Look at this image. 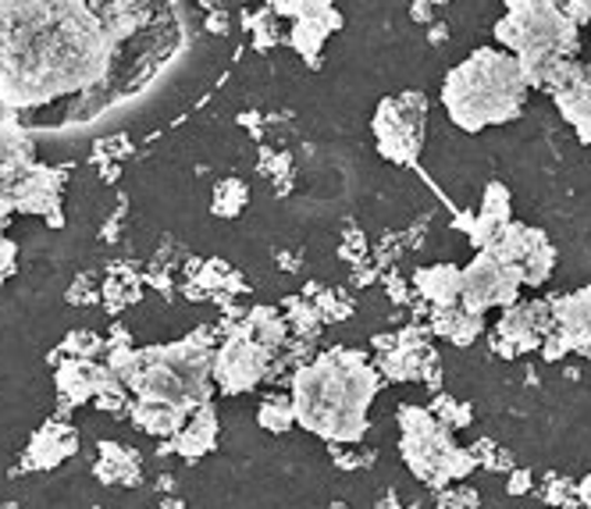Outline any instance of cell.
I'll return each instance as SVG.
<instances>
[{"label":"cell","instance_id":"cell-30","mask_svg":"<svg viewBox=\"0 0 591 509\" xmlns=\"http://www.w3.org/2000/svg\"><path fill=\"white\" fill-rule=\"evenodd\" d=\"M588 29H591V25H588Z\"/></svg>","mask_w":591,"mask_h":509},{"label":"cell","instance_id":"cell-25","mask_svg":"<svg viewBox=\"0 0 591 509\" xmlns=\"http://www.w3.org/2000/svg\"><path fill=\"white\" fill-rule=\"evenodd\" d=\"M559 8H563L567 22H570L573 29H578V33H581L584 25H591V0H581V4H578V0H573V4H559Z\"/></svg>","mask_w":591,"mask_h":509},{"label":"cell","instance_id":"cell-1","mask_svg":"<svg viewBox=\"0 0 591 509\" xmlns=\"http://www.w3.org/2000/svg\"><path fill=\"white\" fill-rule=\"evenodd\" d=\"M118 46L93 4H0V107L29 110L104 86Z\"/></svg>","mask_w":591,"mask_h":509},{"label":"cell","instance_id":"cell-11","mask_svg":"<svg viewBox=\"0 0 591 509\" xmlns=\"http://www.w3.org/2000/svg\"><path fill=\"white\" fill-rule=\"evenodd\" d=\"M552 104L559 107V115H563L578 136L591 147V65L588 61H570L563 78H559V86L549 93Z\"/></svg>","mask_w":591,"mask_h":509},{"label":"cell","instance_id":"cell-2","mask_svg":"<svg viewBox=\"0 0 591 509\" xmlns=\"http://www.w3.org/2000/svg\"><path fill=\"white\" fill-rule=\"evenodd\" d=\"M381 374L360 349L335 346L293 374L296 424L328 442H360Z\"/></svg>","mask_w":591,"mask_h":509},{"label":"cell","instance_id":"cell-7","mask_svg":"<svg viewBox=\"0 0 591 509\" xmlns=\"http://www.w3.org/2000/svg\"><path fill=\"white\" fill-rule=\"evenodd\" d=\"M520 285L524 275L517 267L495 261L492 253H474V261L460 275V304L474 314H485L492 307H514Z\"/></svg>","mask_w":591,"mask_h":509},{"label":"cell","instance_id":"cell-5","mask_svg":"<svg viewBox=\"0 0 591 509\" xmlns=\"http://www.w3.org/2000/svg\"><path fill=\"white\" fill-rule=\"evenodd\" d=\"M495 40L506 54H559L567 61L581 57V33L567 22L559 4L541 0H514L503 8V19L495 22Z\"/></svg>","mask_w":591,"mask_h":509},{"label":"cell","instance_id":"cell-26","mask_svg":"<svg viewBox=\"0 0 591 509\" xmlns=\"http://www.w3.org/2000/svg\"><path fill=\"white\" fill-rule=\"evenodd\" d=\"M14 253H19V250H14L11 238L0 235V282H4L14 272Z\"/></svg>","mask_w":591,"mask_h":509},{"label":"cell","instance_id":"cell-4","mask_svg":"<svg viewBox=\"0 0 591 509\" xmlns=\"http://www.w3.org/2000/svg\"><path fill=\"white\" fill-rule=\"evenodd\" d=\"M399 453L410 474L428 488H445L450 481L467 477L477 464L467 449L453 442L445 427L428 406H399Z\"/></svg>","mask_w":591,"mask_h":509},{"label":"cell","instance_id":"cell-8","mask_svg":"<svg viewBox=\"0 0 591 509\" xmlns=\"http://www.w3.org/2000/svg\"><path fill=\"white\" fill-rule=\"evenodd\" d=\"M275 353H267L264 346L250 342L243 336H229L214 349L211 360V381L218 392L239 395V392H253L267 378V368Z\"/></svg>","mask_w":591,"mask_h":509},{"label":"cell","instance_id":"cell-6","mask_svg":"<svg viewBox=\"0 0 591 509\" xmlns=\"http://www.w3.org/2000/svg\"><path fill=\"white\" fill-rule=\"evenodd\" d=\"M424 125H428V97L421 89L386 97L374 107L371 118L378 153L399 168H413L424 147Z\"/></svg>","mask_w":591,"mask_h":509},{"label":"cell","instance_id":"cell-15","mask_svg":"<svg viewBox=\"0 0 591 509\" xmlns=\"http://www.w3.org/2000/svg\"><path fill=\"white\" fill-rule=\"evenodd\" d=\"M431 336H439L453 346H471L474 339L485 336V314H474L463 304L453 307H431V321H428Z\"/></svg>","mask_w":591,"mask_h":509},{"label":"cell","instance_id":"cell-3","mask_svg":"<svg viewBox=\"0 0 591 509\" xmlns=\"http://www.w3.org/2000/svg\"><path fill=\"white\" fill-rule=\"evenodd\" d=\"M527 93L531 89L524 86L520 61L495 46H482L445 75L442 107L456 129L485 132L492 125L520 118Z\"/></svg>","mask_w":591,"mask_h":509},{"label":"cell","instance_id":"cell-14","mask_svg":"<svg viewBox=\"0 0 591 509\" xmlns=\"http://www.w3.org/2000/svg\"><path fill=\"white\" fill-rule=\"evenodd\" d=\"M75 445H78L75 427L57 424V421L43 424L25 449V467L29 470H51V467L61 464V459H68L75 453Z\"/></svg>","mask_w":591,"mask_h":509},{"label":"cell","instance_id":"cell-12","mask_svg":"<svg viewBox=\"0 0 591 509\" xmlns=\"http://www.w3.org/2000/svg\"><path fill=\"white\" fill-rule=\"evenodd\" d=\"M549 307H552V331L567 342L570 353H588L591 349V285L549 299Z\"/></svg>","mask_w":591,"mask_h":509},{"label":"cell","instance_id":"cell-24","mask_svg":"<svg viewBox=\"0 0 591 509\" xmlns=\"http://www.w3.org/2000/svg\"><path fill=\"white\" fill-rule=\"evenodd\" d=\"M474 506H477L474 488H450L439 496V509H474Z\"/></svg>","mask_w":591,"mask_h":509},{"label":"cell","instance_id":"cell-22","mask_svg":"<svg viewBox=\"0 0 591 509\" xmlns=\"http://www.w3.org/2000/svg\"><path fill=\"white\" fill-rule=\"evenodd\" d=\"M428 410L435 413V417H439L445 427H467L471 417H474L467 403H456V400H450V395H445V392H439V395H435V403H431Z\"/></svg>","mask_w":591,"mask_h":509},{"label":"cell","instance_id":"cell-27","mask_svg":"<svg viewBox=\"0 0 591 509\" xmlns=\"http://www.w3.org/2000/svg\"><path fill=\"white\" fill-rule=\"evenodd\" d=\"M527 488H531V470H514V474H509V485H506L509 496H520V491H527Z\"/></svg>","mask_w":591,"mask_h":509},{"label":"cell","instance_id":"cell-10","mask_svg":"<svg viewBox=\"0 0 591 509\" xmlns=\"http://www.w3.org/2000/svg\"><path fill=\"white\" fill-rule=\"evenodd\" d=\"M65 179H68V171L36 165L19 185H14L11 211L40 214L51 221V229H61V185H65Z\"/></svg>","mask_w":591,"mask_h":509},{"label":"cell","instance_id":"cell-28","mask_svg":"<svg viewBox=\"0 0 591 509\" xmlns=\"http://www.w3.org/2000/svg\"><path fill=\"white\" fill-rule=\"evenodd\" d=\"M573 491H578V502L591 509V477H584V481H581L578 488H573Z\"/></svg>","mask_w":591,"mask_h":509},{"label":"cell","instance_id":"cell-16","mask_svg":"<svg viewBox=\"0 0 591 509\" xmlns=\"http://www.w3.org/2000/svg\"><path fill=\"white\" fill-rule=\"evenodd\" d=\"M129 417L139 432H147L154 438H175L186 427L189 413L175 403H165V400H133Z\"/></svg>","mask_w":591,"mask_h":509},{"label":"cell","instance_id":"cell-29","mask_svg":"<svg viewBox=\"0 0 591 509\" xmlns=\"http://www.w3.org/2000/svg\"><path fill=\"white\" fill-rule=\"evenodd\" d=\"M584 357H588V360H591V349H588V353H584Z\"/></svg>","mask_w":591,"mask_h":509},{"label":"cell","instance_id":"cell-20","mask_svg":"<svg viewBox=\"0 0 591 509\" xmlns=\"http://www.w3.org/2000/svg\"><path fill=\"white\" fill-rule=\"evenodd\" d=\"M257 421L264 432H289V427L296 424V413H293V395H282V392H271L267 400L261 403V413H257Z\"/></svg>","mask_w":591,"mask_h":509},{"label":"cell","instance_id":"cell-13","mask_svg":"<svg viewBox=\"0 0 591 509\" xmlns=\"http://www.w3.org/2000/svg\"><path fill=\"white\" fill-rule=\"evenodd\" d=\"M110 378H115V374L107 371V363H93V360H78V357H68L54 374L61 400H65L68 406L97 400V392L107 385Z\"/></svg>","mask_w":591,"mask_h":509},{"label":"cell","instance_id":"cell-21","mask_svg":"<svg viewBox=\"0 0 591 509\" xmlns=\"http://www.w3.org/2000/svg\"><path fill=\"white\" fill-rule=\"evenodd\" d=\"M246 197H250L246 182H239V179H225V182H218V189H214L211 211H214L218 218H235V214L246 206Z\"/></svg>","mask_w":591,"mask_h":509},{"label":"cell","instance_id":"cell-17","mask_svg":"<svg viewBox=\"0 0 591 509\" xmlns=\"http://www.w3.org/2000/svg\"><path fill=\"white\" fill-rule=\"evenodd\" d=\"M214 445H218V413H214L211 403H207L197 413H189L186 427L175 435L171 445H165V453H179L186 459H197L203 453H211Z\"/></svg>","mask_w":591,"mask_h":509},{"label":"cell","instance_id":"cell-23","mask_svg":"<svg viewBox=\"0 0 591 509\" xmlns=\"http://www.w3.org/2000/svg\"><path fill=\"white\" fill-rule=\"evenodd\" d=\"M104 346H107V339H101L97 331H72L65 346H61V353L78 357V360H93L97 353H104Z\"/></svg>","mask_w":591,"mask_h":509},{"label":"cell","instance_id":"cell-19","mask_svg":"<svg viewBox=\"0 0 591 509\" xmlns=\"http://www.w3.org/2000/svg\"><path fill=\"white\" fill-rule=\"evenodd\" d=\"M97 477L104 485H139V456L133 449H122L115 442L101 445V459H97Z\"/></svg>","mask_w":591,"mask_h":509},{"label":"cell","instance_id":"cell-9","mask_svg":"<svg viewBox=\"0 0 591 509\" xmlns=\"http://www.w3.org/2000/svg\"><path fill=\"white\" fill-rule=\"evenodd\" d=\"M271 14H289L293 19L289 40L310 68L321 65L325 40L342 25V14L335 11V4H271Z\"/></svg>","mask_w":591,"mask_h":509},{"label":"cell","instance_id":"cell-18","mask_svg":"<svg viewBox=\"0 0 591 509\" xmlns=\"http://www.w3.org/2000/svg\"><path fill=\"white\" fill-rule=\"evenodd\" d=\"M460 267L456 264H431L413 275V289L431 307H453L460 304Z\"/></svg>","mask_w":591,"mask_h":509}]
</instances>
